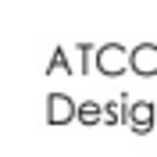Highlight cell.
Instances as JSON below:
<instances>
[{"instance_id":"1","label":"cell","mask_w":157,"mask_h":157,"mask_svg":"<svg viewBox=\"0 0 157 157\" xmlns=\"http://www.w3.org/2000/svg\"><path fill=\"white\" fill-rule=\"evenodd\" d=\"M100 68H104V71H111V68H125V50H121V47L100 50Z\"/></svg>"},{"instance_id":"2","label":"cell","mask_w":157,"mask_h":157,"mask_svg":"<svg viewBox=\"0 0 157 157\" xmlns=\"http://www.w3.org/2000/svg\"><path fill=\"white\" fill-rule=\"evenodd\" d=\"M132 121H136V125H150V104H136Z\"/></svg>"}]
</instances>
